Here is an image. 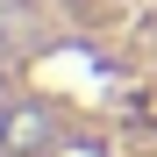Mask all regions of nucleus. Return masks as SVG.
Here are the masks:
<instances>
[{
	"label": "nucleus",
	"mask_w": 157,
	"mask_h": 157,
	"mask_svg": "<svg viewBox=\"0 0 157 157\" xmlns=\"http://www.w3.org/2000/svg\"><path fill=\"white\" fill-rule=\"evenodd\" d=\"M50 136H57V121H50L36 100H21V107L0 114V143H7V150H43Z\"/></svg>",
	"instance_id": "nucleus-1"
}]
</instances>
